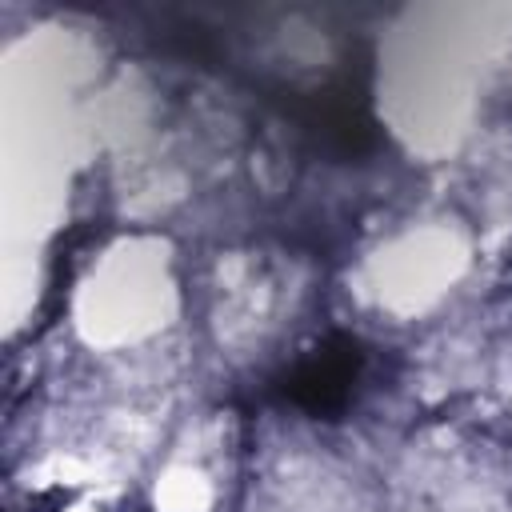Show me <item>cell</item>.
<instances>
[{
	"instance_id": "obj_1",
	"label": "cell",
	"mask_w": 512,
	"mask_h": 512,
	"mask_svg": "<svg viewBox=\"0 0 512 512\" xmlns=\"http://www.w3.org/2000/svg\"><path fill=\"white\" fill-rule=\"evenodd\" d=\"M356 372H360V344L348 336H328L300 368H292L280 380V392L304 412L332 416L348 404Z\"/></svg>"
}]
</instances>
